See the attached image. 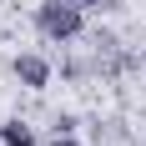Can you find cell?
Instances as JSON below:
<instances>
[{"label":"cell","mask_w":146,"mask_h":146,"mask_svg":"<svg viewBox=\"0 0 146 146\" xmlns=\"http://www.w3.org/2000/svg\"><path fill=\"white\" fill-rule=\"evenodd\" d=\"M35 30H40L45 40H76L81 30H86V5H76V0H40L35 5Z\"/></svg>","instance_id":"1"},{"label":"cell","mask_w":146,"mask_h":146,"mask_svg":"<svg viewBox=\"0 0 146 146\" xmlns=\"http://www.w3.org/2000/svg\"><path fill=\"white\" fill-rule=\"evenodd\" d=\"M10 71H15V81H20L25 91H45V86H50V60H45V56H30V50H25V56L10 60Z\"/></svg>","instance_id":"2"},{"label":"cell","mask_w":146,"mask_h":146,"mask_svg":"<svg viewBox=\"0 0 146 146\" xmlns=\"http://www.w3.org/2000/svg\"><path fill=\"white\" fill-rule=\"evenodd\" d=\"M0 146H35V131L25 121H0Z\"/></svg>","instance_id":"3"},{"label":"cell","mask_w":146,"mask_h":146,"mask_svg":"<svg viewBox=\"0 0 146 146\" xmlns=\"http://www.w3.org/2000/svg\"><path fill=\"white\" fill-rule=\"evenodd\" d=\"M45 146H81V141H76V131H56V136H50Z\"/></svg>","instance_id":"4"},{"label":"cell","mask_w":146,"mask_h":146,"mask_svg":"<svg viewBox=\"0 0 146 146\" xmlns=\"http://www.w3.org/2000/svg\"><path fill=\"white\" fill-rule=\"evenodd\" d=\"M76 5H86V10H101V5H111V0H76Z\"/></svg>","instance_id":"5"}]
</instances>
